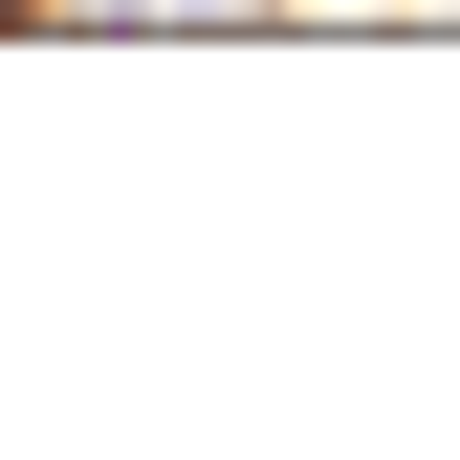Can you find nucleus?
Here are the masks:
<instances>
[{"mask_svg":"<svg viewBox=\"0 0 460 460\" xmlns=\"http://www.w3.org/2000/svg\"><path fill=\"white\" fill-rule=\"evenodd\" d=\"M22 22H285V0H22Z\"/></svg>","mask_w":460,"mask_h":460,"instance_id":"f257e3e1","label":"nucleus"},{"mask_svg":"<svg viewBox=\"0 0 460 460\" xmlns=\"http://www.w3.org/2000/svg\"><path fill=\"white\" fill-rule=\"evenodd\" d=\"M0 22H22V0H0Z\"/></svg>","mask_w":460,"mask_h":460,"instance_id":"f03ea898","label":"nucleus"}]
</instances>
